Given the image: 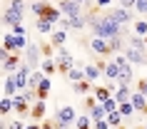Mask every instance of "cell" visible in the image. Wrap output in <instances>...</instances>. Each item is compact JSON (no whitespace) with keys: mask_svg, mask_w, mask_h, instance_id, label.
Returning <instances> with one entry per match:
<instances>
[{"mask_svg":"<svg viewBox=\"0 0 147 129\" xmlns=\"http://www.w3.org/2000/svg\"><path fill=\"white\" fill-rule=\"evenodd\" d=\"M90 30L95 32V37H105V40H110V37H117V35H125V27L120 23H115L112 17H107V15H102V17H90Z\"/></svg>","mask_w":147,"mask_h":129,"instance_id":"obj_1","label":"cell"},{"mask_svg":"<svg viewBox=\"0 0 147 129\" xmlns=\"http://www.w3.org/2000/svg\"><path fill=\"white\" fill-rule=\"evenodd\" d=\"M115 62L120 65V75H117V84H130V82H132V65L127 62V57H125V55L120 52Z\"/></svg>","mask_w":147,"mask_h":129,"instance_id":"obj_2","label":"cell"},{"mask_svg":"<svg viewBox=\"0 0 147 129\" xmlns=\"http://www.w3.org/2000/svg\"><path fill=\"white\" fill-rule=\"evenodd\" d=\"M72 65H75L72 55H70L65 47H60V50H57V72H60V75H67Z\"/></svg>","mask_w":147,"mask_h":129,"instance_id":"obj_3","label":"cell"},{"mask_svg":"<svg viewBox=\"0 0 147 129\" xmlns=\"http://www.w3.org/2000/svg\"><path fill=\"white\" fill-rule=\"evenodd\" d=\"M102 15H107V17H112L115 23H120V25H125V23H132V10L130 8H115V10H107V13H102Z\"/></svg>","mask_w":147,"mask_h":129,"instance_id":"obj_4","label":"cell"},{"mask_svg":"<svg viewBox=\"0 0 147 129\" xmlns=\"http://www.w3.org/2000/svg\"><path fill=\"white\" fill-rule=\"evenodd\" d=\"M82 10H85V5H80V3H75V0H60V13L65 17L82 15Z\"/></svg>","mask_w":147,"mask_h":129,"instance_id":"obj_5","label":"cell"},{"mask_svg":"<svg viewBox=\"0 0 147 129\" xmlns=\"http://www.w3.org/2000/svg\"><path fill=\"white\" fill-rule=\"evenodd\" d=\"M90 50H92L95 55H100V57H107V55L112 52L110 40H105V37H92L90 40Z\"/></svg>","mask_w":147,"mask_h":129,"instance_id":"obj_6","label":"cell"},{"mask_svg":"<svg viewBox=\"0 0 147 129\" xmlns=\"http://www.w3.org/2000/svg\"><path fill=\"white\" fill-rule=\"evenodd\" d=\"M75 119H78V114H75V109L70 104H62L57 109V114H55V122H60V124H72Z\"/></svg>","mask_w":147,"mask_h":129,"instance_id":"obj_7","label":"cell"},{"mask_svg":"<svg viewBox=\"0 0 147 129\" xmlns=\"http://www.w3.org/2000/svg\"><path fill=\"white\" fill-rule=\"evenodd\" d=\"M30 65H25V62H23V67H20V70H18V72H15V80H18V90H20V92H25V90H28V87H30Z\"/></svg>","mask_w":147,"mask_h":129,"instance_id":"obj_8","label":"cell"},{"mask_svg":"<svg viewBox=\"0 0 147 129\" xmlns=\"http://www.w3.org/2000/svg\"><path fill=\"white\" fill-rule=\"evenodd\" d=\"M25 65H30V67H38L40 65V47L38 45L25 47Z\"/></svg>","mask_w":147,"mask_h":129,"instance_id":"obj_9","label":"cell"},{"mask_svg":"<svg viewBox=\"0 0 147 129\" xmlns=\"http://www.w3.org/2000/svg\"><path fill=\"white\" fill-rule=\"evenodd\" d=\"M122 55L127 57V62H132V65H147V57L142 55V50H135V47H127V50H122Z\"/></svg>","mask_w":147,"mask_h":129,"instance_id":"obj_10","label":"cell"},{"mask_svg":"<svg viewBox=\"0 0 147 129\" xmlns=\"http://www.w3.org/2000/svg\"><path fill=\"white\" fill-rule=\"evenodd\" d=\"M65 77H67L70 82H80V80H85V62H75Z\"/></svg>","mask_w":147,"mask_h":129,"instance_id":"obj_11","label":"cell"},{"mask_svg":"<svg viewBox=\"0 0 147 129\" xmlns=\"http://www.w3.org/2000/svg\"><path fill=\"white\" fill-rule=\"evenodd\" d=\"M100 75H102V70H100L97 62H85V80L87 82H95Z\"/></svg>","mask_w":147,"mask_h":129,"instance_id":"obj_12","label":"cell"},{"mask_svg":"<svg viewBox=\"0 0 147 129\" xmlns=\"http://www.w3.org/2000/svg\"><path fill=\"white\" fill-rule=\"evenodd\" d=\"M18 80H15V72H8V77H5V97H15L18 94Z\"/></svg>","mask_w":147,"mask_h":129,"instance_id":"obj_13","label":"cell"},{"mask_svg":"<svg viewBox=\"0 0 147 129\" xmlns=\"http://www.w3.org/2000/svg\"><path fill=\"white\" fill-rule=\"evenodd\" d=\"M13 107H15L18 114H28V112H30V107H28V97H25V94H15V97H13Z\"/></svg>","mask_w":147,"mask_h":129,"instance_id":"obj_14","label":"cell"},{"mask_svg":"<svg viewBox=\"0 0 147 129\" xmlns=\"http://www.w3.org/2000/svg\"><path fill=\"white\" fill-rule=\"evenodd\" d=\"M53 25L55 23H50V20H47V17H38V23H35V30L40 32V35H53Z\"/></svg>","mask_w":147,"mask_h":129,"instance_id":"obj_15","label":"cell"},{"mask_svg":"<svg viewBox=\"0 0 147 129\" xmlns=\"http://www.w3.org/2000/svg\"><path fill=\"white\" fill-rule=\"evenodd\" d=\"M90 119L92 122H102V119H107V109L97 102L95 107H90Z\"/></svg>","mask_w":147,"mask_h":129,"instance_id":"obj_16","label":"cell"},{"mask_svg":"<svg viewBox=\"0 0 147 129\" xmlns=\"http://www.w3.org/2000/svg\"><path fill=\"white\" fill-rule=\"evenodd\" d=\"M130 102H132V107H135L137 112H145V114H147V99H145V94L135 92V94L130 97Z\"/></svg>","mask_w":147,"mask_h":129,"instance_id":"obj_17","label":"cell"},{"mask_svg":"<svg viewBox=\"0 0 147 129\" xmlns=\"http://www.w3.org/2000/svg\"><path fill=\"white\" fill-rule=\"evenodd\" d=\"M65 40H67V30H55V32H53V37H50V45L60 50V47L65 45Z\"/></svg>","mask_w":147,"mask_h":129,"instance_id":"obj_18","label":"cell"},{"mask_svg":"<svg viewBox=\"0 0 147 129\" xmlns=\"http://www.w3.org/2000/svg\"><path fill=\"white\" fill-rule=\"evenodd\" d=\"M3 50H8V52H18V37L13 32H8L5 37H3Z\"/></svg>","mask_w":147,"mask_h":129,"instance_id":"obj_19","label":"cell"},{"mask_svg":"<svg viewBox=\"0 0 147 129\" xmlns=\"http://www.w3.org/2000/svg\"><path fill=\"white\" fill-rule=\"evenodd\" d=\"M117 75H120V65L117 62H107L105 65V77H107L110 82H117Z\"/></svg>","mask_w":147,"mask_h":129,"instance_id":"obj_20","label":"cell"},{"mask_svg":"<svg viewBox=\"0 0 147 129\" xmlns=\"http://www.w3.org/2000/svg\"><path fill=\"white\" fill-rule=\"evenodd\" d=\"M3 23L5 25H18V23H23V15H18L13 10H5V13H3Z\"/></svg>","mask_w":147,"mask_h":129,"instance_id":"obj_21","label":"cell"},{"mask_svg":"<svg viewBox=\"0 0 147 129\" xmlns=\"http://www.w3.org/2000/svg\"><path fill=\"white\" fill-rule=\"evenodd\" d=\"M130 90H127V84H120V87H117L115 90V99L117 102H120V104H122V102H130Z\"/></svg>","mask_w":147,"mask_h":129,"instance_id":"obj_22","label":"cell"},{"mask_svg":"<svg viewBox=\"0 0 147 129\" xmlns=\"http://www.w3.org/2000/svg\"><path fill=\"white\" fill-rule=\"evenodd\" d=\"M3 67L8 70V72H18V70H20V57H18V55H10L8 60L3 62Z\"/></svg>","mask_w":147,"mask_h":129,"instance_id":"obj_23","label":"cell"},{"mask_svg":"<svg viewBox=\"0 0 147 129\" xmlns=\"http://www.w3.org/2000/svg\"><path fill=\"white\" fill-rule=\"evenodd\" d=\"M90 84H92V82H87V80H80V82H72V92H75V94H82V97H85L87 92H90Z\"/></svg>","mask_w":147,"mask_h":129,"instance_id":"obj_24","label":"cell"},{"mask_svg":"<svg viewBox=\"0 0 147 129\" xmlns=\"http://www.w3.org/2000/svg\"><path fill=\"white\" fill-rule=\"evenodd\" d=\"M8 10H13V13H18V15L25 17V3H23V0H10Z\"/></svg>","mask_w":147,"mask_h":129,"instance_id":"obj_25","label":"cell"},{"mask_svg":"<svg viewBox=\"0 0 147 129\" xmlns=\"http://www.w3.org/2000/svg\"><path fill=\"white\" fill-rule=\"evenodd\" d=\"M42 114H45V102H40V99H38V104L30 109V117H32V119H42Z\"/></svg>","mask_w":147,"mask_h":129,"instance_id":"obj_26","label":"cell"},{"mask_svg":"<svg viewBox=\"0 0 147 129\" xmlns=\"http://www.w3.org/2000/svg\"><path fill=\"white\" fill-rule=\"evenodd\" d=\"M30 10H32L38 17H42L47 10H50V5H45V3H30Z\"/></svg>","mask_w":147,"mask_h":129,"instance_id":"obj_27","label":"cell"},{"mask_svg":"<svg viewBox=\"0 0 147 129\" xmlns=\"http://www.w3.org/2000/svg\"><path fill=\"white\" fill-rule=\"evenodd\" d=\"M10 109H15V107H13V97H3V99H0V114L5 117Z\"/></svg>","mask_w":147,"mask_h":129,"instance_id":"obj_28","label":"cell"},{"mask_svg":"<svg viewBox=\"0 0 147 129\" xmlns=\"http://www.w3.org/2000/svg\"><path fill=\"white\" fill-rule=\"evenodd\" d=\"M122 114H120V109H117V112H110L107 114V122H110V127H120V124H122Z\"/></svg>","mask_w":147,"mask_h":129,"instance_id":"obj_29","label":"cell"},{"mask_svg":"<svg viewBox=\"0 0 147 129\" xmlns=\"http://www.w3.org/2000/svg\"><path fill=\"white\" fill-rule=\"evenodd\" d=\"M42 72H45L47 77H50V75H55V72H57V62H53L50 57H47V60L42 62Z\"/></svg>","mask_w":147,"mask_h":129,"instance_id":"obj_30","label":"cell"},{"mask_svg":"<svg viewBox=\"0 0 147 129\" xmlns=\"http://www.w3.org/2000/svg\"><path fill=\"white\" fill-rule=\"evenodd\" d=\"M42 80H45L42 72H32V75H30V90H38L40 84H42Z\"/></svg>","mask_w":147,"mask_h":129,"instance_id":"obj_31","label":"cell"},{"mask_svg":"<svg viewBox=\"0 0 147 129\" xmlns=\"http://www.w3.org/2000/svg\"><path fill=\"white\" fill-rule=\"evenodd\" d=\"M102 107H105V109H107V114H110V112H117V109H120V102H117L115 97H110V99H105V102H102Z\"/></svg>","mask_w":147,"mask_h":129,"instance_id":"obj_32","label":"cell"},{"mask_svg":"<svg viewBox=\"0 0 147 129\" xmlns=\"http://www.w3.org/2000/svg\"><path fill=\"white\" fill-rule=\"evenodd\" d=\"M90 122H92V119H90L87 114H80L78 119H75V127H78V129H90Z\"/></svg>","mask_w":147,"mask_h":129,"instance_id":"obj_33","label":"cell"},{"mask_svg":"<svg viewBox=\"0 0 147 129\" xmlns=\"http://www.w3.org/2000/svg\"><path fill=\"white\" fill-rule=\"evenodd\" d=\"M130 47H135V50H145V37H140V35H132L130 37Z\"/></svg>","mask_w":147,"mask_h":129,"instance_id":"obj_34","label":"cell"},{"mask_svg":"<svg viewBox=\"0 0 147 129\" xmlns=\"http://www.w3.org/2000/svg\"><path fill=\"white\" fill-rule=\"evenodd\" d=\"M110 47H112V52H122V35H117V37H110Z\"/></svg>","mask_w":147,"mask_h":129,"instance_id":"obj_35","label":"cell"},{"mask_svg":"<svg viewBox=\"0 0 147 129\" xmlns=\"http://www.w3.org/2000/svg\"><path fill=\"white\" fill-rule=\"evenodd\" d=\"M135 32H137L140 37H147V23L145 20H137V23H135Z\"/></svg>","mask_w":147,"mask_h":129,"instance_id":"obj_36","label":"cell"},{"mask_svg":"<svg viewBox=\"0 0 147 129\" xmlns=\"http://www.w3.org/2000/svg\"><path fill=\"white\" fill-rule=\"evenodd\" d=\"M132 109H135V107H132V102H122V104H120V114H122L125 119L132 114Z\"/></svg>","mask_w":147,"mask_h":129,"instance_id":"obj_37","label":"cell"},{"mask_svg":"<svg viewBox=\"0 0 147 129\" xmlns=\"http://www.w3.org/2000/svg\"><path fill=\"white\" fill-rule=\"evenodd\" d=\"M135 10L142 13V15H147V0H137V3H135Z\"/></svg>","mask_w":147,"mask_h":129,"instance_id":"obj_38","label":"cell"},{"mask_svg":"<svg viewBox=\"0 0 147 129\" xmlns=\"http://www.w3.org/2000/svg\"><path fill=\"white\" fill-rule=\"evenodd\" d=\"M137 92L147 97V80H140V82H137Z\"/></svg>","mask_w":147,"mask_h":129,"instance_id":"obj_39","label":"cell"},{"mask_svg":"<svg viewBox=\"0 0 147 129\" xmlns=\"http://www.w3.org/2000/svg\"><path fill=\"white\" fill-rule=\"evenodd\" d=\"M13 35H25V25H23V23L13 25Z\"/></svg>","mask_w":147,"mask_h":129,"instance_id":"obj_40","label":"cell"},{"mask_svg":"<svg viewBox=\"0 0 147 129\" xmlns=\"http://www.w3.org/2000/svg\"><path fill=\"white\" fill-rule=\"evenodd\" d=\"M25 127H28V124H23L20 119H15V122H10V124H8V129H25Z\"/></svg>","mask_w":147,"mask_h":129,"instance_id":"obj_41","label":"cell"},{"mask_svg":"<svg viewBox=\"0 0 147 129\" xmlns=\"http://www.w3.org/2000/svg\"><path fill=\"white\" fill-rule=\"evenodd\" d=\"M92 129H110V122L107 119H102V122H95V127Z\"/></svg>","mask_w":147,"mask_h":129,"instance_id":"obj_42","label":"cell"},{"mask_svg":"<svg viewBox=\"0 0 147 129\" xmlns=\"http://www.w3.org/2000/svg\"><path fill=\"white\" fill-rule=\"evenodd\" d=\"M120 3H122V8H135L137 0H120Z\"/></svg>","mask_w":147,"mask_h":129,"instance_id":"obj_43","label":"cell"},{"mask_svg":"<svg viewBox=\"0 0 147 129\" xmlns=\"http://www.w3.org/2000/svg\"><path fill=\"white\" fill-rule=\"evenodd\" d=\"M42 129H57V127H55V122H42Z\"/></svg>","mask_w":147,"mask_h":129,"instance_id":"obj_44","label":"cell"},{"mask_svg":"<svg viewBox=\"0 0 147 129\" xmlns=\"http://www.w3.org/2000/svg\"><path fill=\"white\" fill-rule=\"evenodd\" d=\"M110 3H112V0H97V5H100V8H105V5H110Z\"/></svg>","mask_w":147,"mask_h":129,"instance_id":"obj_45","label":"cell"},{"mask_svg":"<svg viewBox=\"0 0 147 129\" xmlns=\"http://www.w3.org/2000/svg\"><path fill=\"white\" fill-rule=\"evenodd\" d=\"M25 129H42V127H40V124H28Z\"/></svg>","mask_w":147,"mask_h":129,"instance_id":"obj_46","label":"cell"},{"mask_svg":"<svg viewBox=\"0 0 147 129\" xmlns=\"http://www.w3.org/2000/svg\"><path fill=\"white\" fill-rule=\"evenodd\" d=\"M75 3H80V5H87V3H90V0H75Z\"/></svg>","mask_w":147,"mask_h":129,"instance_id":"obj_47","label":"cell"},{"mask_svg":"<svg viewBox=\"0 0 147 129\" xmlns=\"http://www.w3.org/2000/svg\"><path fill=\"white\" fill-rule=\"evenodd\" d=\"M135 129H145V127H142V124H137V127H135Z\"/></svg>","mask_w":147,"mask_h":129,"instance_id":"obj_48","label":"cell"},{"mask_svg":"<svg viewBox=\"0 0 147 129\" xmlns=\"http://www.w3.org/2000/svg\"><path fill=\"white\" fill-rule=\"evenodd\" d=\"M115 129H125V127H115Z\"/></svg>","mask_w":147,"mask_h":129,"instance_id":"obj_49","label":"cell"},{"mask_svg":"<svg viewBox=\"0 0 147 129\" xmlns=\"http://www.w3.org/2000/svg\"><path fill=\"white\" fill-rule=\"evenodd\" d=\"M145 45H147V37H145Z\"/></svg>","mask_w":147,"mask_h":129,"instance_id":"obj_50","label":"cell"},{"mask_svg":"<svg viewBox=\"0 0 147 129\" xmlns=\"http://www.w3.org/2000/svg\"><path fill=\"white\" fill-rule=\"evenodd\" d=\"M145 129H147V124H145Z\"/></svg>","mask_w":147,"mask_h":129,"instance_id":"obj_51","label":"cell"}]
</instances>
